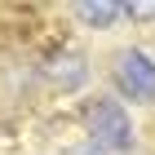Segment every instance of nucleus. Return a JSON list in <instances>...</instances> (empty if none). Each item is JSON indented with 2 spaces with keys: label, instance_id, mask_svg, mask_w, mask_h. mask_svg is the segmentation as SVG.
Instances as JSON below:
<instances>
[{
  "label": "nucleus",
  "instance_id": "obj_1",
  "mask_svg": "<svg viewBox=\"0 0 155 155\" xmlns=\"http://www.w3.org/2000/svg\"><path fill=\"white\" fill-rule=\"evenodd\" d=\"M89 133H93L97 146H107V151H129L133 146V124L129 115H124V107L120 102H93L89 107Z\"/></svg>",
  "mask_w": 155,
  "mask_h": 155
},
{
  "label": "nucleus",
  "instance_id": "obj_2",
  "mask_svg": "<svg viewBox=\"0 0 155 155\" xmlns=\"http://www.w3.org/2000/svg\"><path fill=\"white\" fill-rule=\"evenodd\" d=\"M115 84L133 102H155V62L142 49H124L115 58Z\"/></svg>",
  "mask_w": 155,
  "mask_h": 155
},
{
  "label": "nucleus",
  "instance_id": "obj_3",
  "mask_svg": "<svg viewBox=\"0 0 155 155\" xmlns=\"http://www.w3.org/2000/svg\"><path fill=\"white\" fill-rule=\"evenodd\" d=\"M45 75L53 89H80L84 75H89V62H84L80 49H58V53L45 58Z\"/></svg>",
  "mask_w": 155,
  "mask_h": 155
},
{
  "label": "nucleus",
  "instance_id": "obj_4",
  "mask_svg": "<svg viewBox=\"0 0 155 155\" xmlns=\"http://www.w3.org/2000/svg\"><path fill=\"white\" fill-rule=\"evenodd\" d=\"M75 13H80V22H89V27H111L120 13H124V5H115V0H80Z\"/></svg>",
  "mask_w": 155,
  "mask_h": 155
},
{
  "label": "nucleus",
  "instance_id": "obj_5",
  "mask_svg": "<svg viewBox=\"0 0 155 155\" xmlns=\"http://www.w3.org/2000/svg\"><path fill=\"white\" fill-rule=\"evenodd\" d=\"M124 13L137 22H155V0H133V5H124Z\"/></svg>",
  "mask_w": 155,
  "mask_h": 155
}]
</instances>
